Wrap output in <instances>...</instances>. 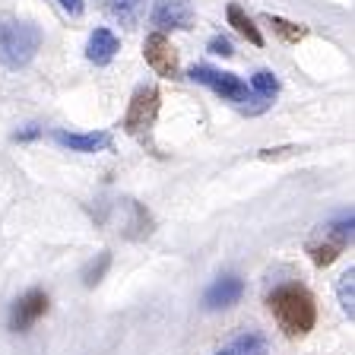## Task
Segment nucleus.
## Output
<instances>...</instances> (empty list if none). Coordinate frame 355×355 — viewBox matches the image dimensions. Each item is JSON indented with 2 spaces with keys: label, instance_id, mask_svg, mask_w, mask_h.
<instances>
[{
  "label": "nucleus",
  "instance_id": "f257e3e1",
  "mask_svg": "<svg viewBox=\"0 0 355 355\" xmlns=\"http://www.w3.org/2000/svg\"><path fill=\"white\" fill-rule=\"evenodd\" d=\"M266 304H270L276 324H279V330L286 333V336H304V333H311L314 324H318L314 295H311L304 286H295V282L273 288L270 298H266Z\"/></svg>",
  "mask_w": 355,
  "mask_h": 355
},
{
  "label": "nucleus",
  "instance_id": "f03ea898",
  "mask_svg": "<svg viewBox=\"0 0 355 355\" xmlns=\"http://www.w3.org/2000/svg\"><path fill=\"white\" fill-rule=\"evenodd\" d=\"M42 48V29L32 19L0 16V64L7 70L26 67Z\"/></svg>",
  "mask_w": 355,
  "mask_h": 355
},
{
  "label": "nucleus",
  "instance_id": "7ed1b4c3",
  "mask_svg": "<svg viewBox=\"0 0 355 355\" xmlns=\"http://www.w3.org/2000/svg\"><path fill=\"white\" fill-rule=\"evenodd\" d=\"M191 80H197V83H203V86H209L216 96L222 98V102H232L235 108L248 111V114H257L251 102H257L260 108H266V105H270V102H263L260 96H254L251 89L244 86V83L238 80L235 73H222V70H213V67H193V70H191Z\"/></svg>",
  "mask_w": 355,
  "mask_h": 355
},
{
  "label": "nucleus",
  "instance_id": "20e7f679",
  "mask_svg": "<svg viewBox=\"0 0 355 355\" xmlns=\"http://www.w3.org/2000/svg\"><path fill=\"white\" fill-rule=\"evenodd\" d=\"M346 244H352V216L340 222H327L320 225L308 241V254L318 266H330L333 260L346 251Z\"/></svg>",
  "mask_w": 355,
  "mask_h": 355
},
{
  "label": "nucleus",
  "instance_id": "39448f33",
  "mask_svg": "<svg viewBox=\"0 0 355 355\" xmlns=\"http://www.w3.org/2000/svg\"><path fill=\"white\" fill-rule=\"evenodd\" d=\"M159 105H162V96H159V89L155 86H140L133 92L130 98V108L124 114V130L130 137H146L153 130L155 118H159Z\"/></svg>",
  "mask_w": 355,
  "mask_h": 355
},
{
  "label": "nucleus",
  "instance_id": "423d86ee",
  "mask_svg": "<svg viewBox=\"0 0 355 355\" xmlns=\"http://www.w3.org/2000/svg\"><path fill=\"white\" fill-rule=\"evenodd\" d=\"M143 58H146V64L153 67L159 76L175 80V76L181 73L178 51H175V44L165 38V32H153V35H146V42H143Z\"/></svg>",
  "mask_w": 355,
  "mask_h": 355
},
{
  "label": "nucleus",
  "instance_id": "0eeeda50",
  "mask_svg": "<svg viewBox=\"0 0 355 355\" xmlns=\"http://www.w3.org/2000/svg\"><path fill=\"white\" fill-rule=\"evenodd\" d=\"M44 311H48V295H44L42 288H29L22 298H16L13 311H10V330L16 333H26L44 318Z\"/></svg>",
  "mask_w": 355,
  "mask_h": 355
},
{
  "label": "nucleus",
  "instance_id": "6e6552de",
  "mask_svg": "<svg viewBox=\"0 0 355 355\" xmlns=\"http://www.w3.org/2000/svg\"><path fill=\"white\" fill-rule=\"evenodd\" d=\"M153 26H155V32L191 29L193 26V3L191 0H155Z\"/></svg>",
  "mask_w": 355,
  "mask_h": 355
},
{
  "label": "nucleus",
  "instance_id": "1a4fd4ad",
  "mask_svg": "<svg viewBox=\"0 0 355 355\" xmlns=\"http://www.w3.org/2000/svg\"><path fill=\"white\" fill-rule=\"evenodd\" d=\"M244 295V282L238 276H222L216 279L213 286L207 288V295H203V308L207 311H222V308H232L238 304V298Z\"/></svg>",
  "mask_w": 355,
  "mask_h": 355
},
{
  "label": "nucleus",
  "instance_id": "9d476101",
  "mask_svg": "<svg viewBox=\"0 0 355 355\" xmlns=\"http://www.w3.org/2000/svg\"><path fill=\"white\" fill-rule=\"evenodd\" d=\"M54 140L60 146L73 149V153H98V149H108L111 146V133L105 130H92V133H67V130H58Z\"/></svg>",
  "mask_w": 355,
  "mask_h": 355
},
{
  "label": "nucleus",
  "instance_id": "9b49d317",
  "mask_svg": "<svg viewBox=\"0 0 355 355\" xmlns=\"http://www.w3.org/2000/svg\"><path fill=\"white\" fill-rule=\"evenodd\" d=\"M118 51H121V42H118V35H114L111 29H96L92 35H89L86 58L92 60V64H98V67L111 64Z\"/></svg>",
  "mask_w": 355,
  "mask_h": 355
},
{
  "label": "nucleus",
  "instance_id": "f8f14e48",
  "mask_svg": "<svg viewBox=\"0 0 355 355\" xmlns=\"http://www.w3.org/2000/svg\"><path fill=\"white\" fill-rule=\"evenodd\" d=\"M225 16H229V26H235V32H241L244 38H248V42L251 44H263V35H260V29L257 26H254V19L248 13H244L241 7H238V3H229V10H225Z\"/></svg>",
  "mask_w": 355,
  "mask_h": 355
},
{
  "label": "nucleus",
  "instance_id": "ddd939ff",
  "mask_svg": "<svg viewBox=\"0 0 355 355\" xmlns=\"http://www.w3.org/2000/svg\"><path fill=\"white\" fill-rule=\"evenodd\" d=\"M229 352L232 355H270V349H266V340L260 336V333L244 330V333H238L235 340H232Z\"/></svg>",
  "mask_w": 355,
  "mask_h": 355
},
{
  "label": "nucleus",
  "instance_id": "4468645a",
  "mask_svg": "<svg viewBox=\"0 0 355 355\" xmlns=\"http://www.w3.org/2000/svg\"><path fill=\"white\" fill-rule=\"evenodd\" d=\"M352 286H355V266H349L346 273L340 276V282H336V298H340V308L349 320L355 318V288Z\"/></svg>",
  "mask_w": 355,
  "mask_h": 355
},
{
  "label": "nucleus",
  "instance_id": "2eb2a0df",
  "mask_svg": "<svg viewBox=\"0 0 355 355\" xmlns=\"http://www.w3.org/2000/svg\"><path fill=\"white\" fill-rule=\"evenodd\" d=\"M251 92H254V96H260L263 102H273L276 92H279V80H276L270 70H257V73H254V80H251Z\"/></svg>",
  "mask_w": 355,
  "mask_h": 355
},
{
  "label": "nucleus",
  "instance_id": "dca6fc26",
  "mask_svg": "<svg viewBox=\"0 0 355 355\" xmlns=\"http://www.w3.org/2000/svg\"><path fill=\"white\" fill-rule=\"evenodd\" d=\"M263 19H266V26H273V32H276V35H282L286 42H302V38L308 35V29H304V26H295V22L282 19V16H263Z\"/></svg>",
  "mask_w": 355,
  "mask_h": 355
},
{
  "label": "nucleus",
  "instance_id": "f3484780",
  "mask_svg": "<svg viewBox=\"0 0 355 355\" xmlns=\"http://www.w3.org/2000/svg\"><path fill=\"white\" fill-rule=\"evenodd\" d=\"M140 10H143V0H111V16L121 19L124 26H133L140 19Z\"/></svg>",
  "mask_w": 355,
  "mask_h": 355
},
{
  "label": "nucleus",
  "instance_id": "a211bd4d",
  "mask_svg": "<svg viewBox=\"0 0 355 355\" xmlns=\"http://www.w3.org/2000/svg\"><path fill=\"white\" fill-rule=\"evenodd\" d=\"M108 266H111V254L102 251V254H98V260H92V263L86 266L83 282H86V286H98V282H102V276L108 273Z\"/></svg>",
  "mask_w": 355,
  "mask_h": 355
},
{
  "label": "nucleus",
  "instance_id": "6ab92c4d",
  "mask_svg": "<svg viewBox=\"0 0 355 355\" xmlns=\"http://www.w3.org/2000/svg\"><path fill=\"white\" fill-rule=\"evenodd\" d=\"M209 51H213V54H222V58H232V54H235V48H232V42H229V38L216 35L213 42H209Z\"/></svg>",
  "mask_w": 355,
  "mask_h": 355
},
{
  "label": "nucleus",
  "instance_id": "aec40b11",
  "mask_svg": "<svg viewBox=\"0 0 355 355\" xmlns=\"http://www.w3.org/2000/svg\"><path fill=\"white\" fill-rule=\"evenodd\" d=\"M60 7L67 10V13H73V16H80L83 13V0H60Z\"/></svg>",
  "mask_w": 355,
  "mask_h": 355
},
{
  "label": "nucleus",
  "instance_id": "412c9836",
  "mask_svg": "<svg viewBox=\"0 0 355 355\" xmlns=\"http://www.w3.org/2000/svg\"><path fill=\"white\" fill-rule=\"evenodd\" d=\"M35 137H38V127H29V130L16 133V140H35Z\"/></svg>",
  "mask_w": 355,
  "mask_h": 355
},
{
  "label": "nucleus",
  "instance_id": "4be33fe9",
  "mask_svg": "<svg viewBox=\"0 0 355 355\" xmlns=\"http://www.w3.org/2000/svg\"><path fill=\"white\" fill-rule=\"evenodd\" d=\"M216 355H232V352H229V349H222V352H216Z\"/></svg>",
  "mask_w": 355,
  "mask_h": 355
}]
</instances>
